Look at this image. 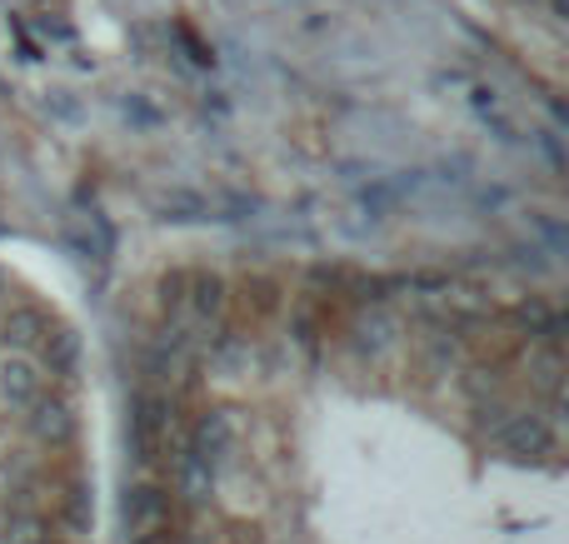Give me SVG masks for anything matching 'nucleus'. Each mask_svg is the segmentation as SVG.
I'll return each instance as SVG.
<instances>
[{"label": "nucleus", "instance_id": "nucleus-1", "mask_svg": "<svg viewBox=\"0 0 569 544\" xmlns=\"http://www.w3.org/2000/svg\"><path fill=\"white\" fill-rule=\"evenodd\" d=\"M166 435H170V400L136 395V405H130V455H136L140 470H150L160 460Z\"/></svg>", "mask_w": 569, "mask_h": 544}, {"label": "nucleus", "instance_id": "nucleus-2", "mask_svg": "<svg viewBox=\"0 0 569 544\" xmlns=\"http://www.w3.org/2000/svg\"><path fill=\"white\" fill-rule=\"evenodd\" d=\"M26 410H30L26 430H30V440H36V445L60 450V445H70V440H76V410H70L60 395H36Z\"/></svg>", "mask_w": 569, "mask_h": 544}, {"label": "nucleus", "instance_id": "nucleus-3", "mask_svg": "<svg viewBox=\"0 0 569 544\" xmlns=\"http://www.w3.org/2000/svg\"><path fill=\"white\" fill-rule=\"evenodd\" d=\"M495 440H500L510 455H520V460H540V455H550L555 430H550V420L545 415L525 410V415H505L500 425H495Z\"/></svg>", "mask_w": 569, "mask_h": 544}, {"label": "nucleus", "instance_id": "nucleus-4", "mask_svg": "<svg viewBox=\"0 0 569 544\" xmlns=\"http://www.w3.org/2000/svg\"><path fill=\"white\" fill-rule=\"evenodd\" d=\"M230 445H236V415H230V410H210V415H200V425L190 430V450H196L200 460H210V465H220V460L230 455Z\"/></svg>", "mask_w": 569, "mask_h": 544}, {"label": "nucleus", "instance_id": "nucleus-5", "mask_svg": "<svg viewBox=\"0 0 569 544\" xmlns=\"http://www.w3.org/2000/svg\"><path fill=\"white\" fill-rule=\"evenodd\" d=\"M226 280L210 275V270H196V275L186 280V310L200 320V325H216L220 315H226Z\"/></svg>", "mask_w": 569, "mask_h": 544}, {"label": "nucleus", "instance_id": "nucleus-6", "mask_svg": "<svg viewBox=\"0 0 569 544\" xmlns=\"http://www.w3.org/2000/svg\"><path fill=\"white\" fill-rule=\"evenodd\" d=\"M176 495L186 500V505H206V500L216 495V465L200 460L190 445H186V455L176 460Z\"/></svg>", "mask_w": 569, "mask_h": 544}, {"label": "nucleus", "instance_id": "nucleus-7", "mask_svg": "<svg viewBox=\"0 0 569 544\" xmlns=\"http://www.w3.org/2000/svg\"><path fill=\"white\" fill-rule=\"evenodd\" d=\"M36 395H40V370L30 365L26 355H6V360H0V400H6L10 410H26Z\"/></svg>", "mask_w": 569, "mask_h": 544}, {"label": "nucleus", "instance_id": "nucleus-8", "mask_svg": "<svg viewBox=\"0 0 569 544\" xmlns=\"http://www.w3.org/2000/svg\"><path fill=\"white\" fill-rule=\"evenodd\" d=\"M166 510H170V495H166L160 485H130V490H126V505H120V515H126L130 530H160Z\"/></svg>", "mask_w": 569, "mask_h": 544}, {"label": "nucleus", "instance_id": "nucleus-9", "mask_svg": "<svg viewBox=\"0 0 569 544\" xmlns=\"http://www.w3.org/2000/svg\"><path fill=\"white\" fill-rule=\"evenodd\" d=\"M46 330H50V320L40 315V310H30V305L10 310V315L0 320V340H6V350H16V355L36 350L40 340H46Z\"/></svg>", "mask_w": 569, "mask_h": 544}, {"label": "nucleus", "instance_id": "nucleus-10", "mask_svg": "<svg viewBox=\"0 0 569 544\" xmlns=\"http://www.w3.org/2000/svg\"><path fill=\"white\" fill-rule=\"evenodd\" d=\"M76 355H80V340L70 335V330H56V335L46 330V340H40V360H46L50 375H70V370H76Z\"/></svg>", "mask_w": 569, "mask_h": 544}, {"label": "nucleus", "instance_id": "nucleus-11", "mask_svg": "<svg viewBox=\"0 0 569 544\" xmlns=\"http://www.w3.org/2000/svg\"><path fill=\"white\" fill-rule=\"evenodd\" d=\"M0 540L6 544H40V540H50V525L36 515V510H10L6 525H0Z\"/></svg>", "mask_w": 569, "mask_h": 544}, {"label": "nucleus", "instance_id": "nucleus-12", "mask_svg": "<svg viewBox=\"0 0 569 544\" xmlns=\"http://www.w3.org/2000/svg\"><path fill=\"white\" fill-rule=\"evenodd\" d=\"M90 515H96V505H90V490L86 485H70L66 490V505H60V525H66L70 535H90Z\"/></svg>", "mask_w": 569, "mask_h": 544}, {"label": "nucleus", "instance_id": "nucleus-13", "mask_svg": "<svg viewBox=\"0 0 569 544\" xmlns=\"http://www.w3.org/2000/svg\"><path fill=\"white\" fill-rule=\"evenodd\" d=\"M360 345L370 350V355H380L385 345H395V320H390V315H370V320H360Z\"/></svg>", "mask_w": 569, "mask_h": 544}, {"label": "nucleus", "instance_id": "nucleus-14", "mask_svg": "<svg viewBox=\"0 0 569 544\" xmlns=\"http://www.w3.org/2000/svg\"><path fill=\"white\" fill-rule=\"evenodd\" d=\"M186 280H190V270H170V275L160 280V300H166V310H186Z\"/></svg>", "mask_w": 569, "mask_h": 544}, {"label": "nucleus", "instance_id": "nucleus-15", "mask_svg": "<svg viewBox=\"0 0 569 544\" xmlns=\"http://www.w3.org/2000/svg\"><path fill=\"white\" fill-rule=\"evenodd\" d=\"M515 315H520L530 330H545V325H550V310H545L540 300H520V310H515Z\"/></svg>", "mask_w": 569, "mask_h": 544}, {"label": "nucleus", "instance_id": "nucleus-16", "mask_svg": "<svg viewBox=\"0 0 569 544\" xmlns=\"http://www.w3.org/2000/svg\"><path fill=\"white\" fill-rule=\"evenodd\" d=\"M136 535H140L136 544H166V540H160V535H156V530H136Z\"/></svg>", "mask_w": 569, "mask_h": 544}, {"label": "nucleus", "instance_id": "nucleus-17", "mask_svg": "<svg viewBox=\"0 0 569 544\" xmlns=\"http://www.w3.org/2000/svg\"><path fill=\"white\" fill-rule=\"evenodd\" d=\"M0 295H6V270H0Z\"/></svg>", "mask_w": 569, "mask_h": 544}, {"label": "nucleus", "instance_id": "nucleus-18", "mask_svg": "<svg viewBox=\"0 0 569 544\" xmlns=\"http://www.w3.org/2000/svg\"><path fill=\"white\" fill-rule=\"evenodd\" d=\"M190 544H210V540H190Z\"/></svg>", "mask_w": 569, "mask_h": 544}]
</instances>
